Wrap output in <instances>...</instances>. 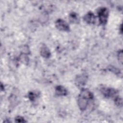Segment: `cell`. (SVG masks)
Instances as JSON below:
<instances>
[{"instance_id":"6da1fadb","label":"cell","mask_w":123,"mask_h":123,"mask_svg":"<svg viewBox=\"0 0 123 123\" xmlns=\"http://www.w3.org/2000/svg\"><path fill=\"white\" fill-rule=\"evenodd\" d=\"M93 98L92 93L86 89H83L78 98V104L80 110L82 111L86 110L89 100H91Z\"/></svg>"},{"instance_id":"7a4b0ae2","label":"cell","mask_w":123,"mask_h":123,"mask_svg":"<svg viewBox=\"0 0 123 123\" xmlns=\"http://www.w3.org/2000/svg\"><path fill=\"white\" fill-rule=\"evenodd\" d=\"M108 10L105 7H101L99 9L98 12V14L100 23L101 25L106 24L108 18Z\"/></svg>"},{"instance_id":"3957f363","label":"cell","mask_w":123,"mask_h":123,"mask_svg":"<svg viewBox=\"0 0 123 123\" xmlns=\"http://www.w3.org/2000/svg\"><path fill=\"white\" fill-rule=\"evenodd\" d=\"M56 27L61 31H68L70 30L67 23L62 19H59L55 22Z\"/></svg>"},{"instance_id":"277c9868","label":"cell","mask_w":123,"mask_h":123,"mask_svg":"<svg viewBox=\"0 0 123 123\" xmlns=\"http://www.w3.org/2000/svg\"><path fill=\"white\" fill-rule=\"evenodd\" d=\"M84 19L87 23L89 24H93L95 22L96 18L94 14L91 12H89L84 16Z\"/></svg>"},{"instance_id":"5b68a950","label":"cell","mask_w":123,"mask_h":123,"mask_svg":"<svg viewBox=\"0 0 123 123\" xmlns=\"http://www.w3.org/2000/svg\"><path fill=\"white\" fill-rule=\"evenodd\" d=\"M101 92L104 96L107 98L112 97L116 94L115 90L112 88H103L102 89Z\"/></svg>"},{"instance_id":"8992f818","label":"cell","mask_w":123,"mask_h":123,"mask_svg":"<svg viewBox=\"0 0 123 123\" xmlns=\"http://www.w3.org/2000/svg\"><path fill=\"white\" fill-rule=\"evenodd\" d=\"M55 92L58 96H65L67 94L66 89L61 86H57L55 89Z\"/></svg>"},{"instance_id":"52a82bcc","label":"cell","mask_w":123,"mask_h":123,"mask_svg":"<svg viewBox=\"0 0 123 123\" xmlns=\"http://www.w3.org/2000/svg\"><path fill=\"white\" fill-rule=\"evenodd\" d=\"M40 53L42 57L45 58H48L50 55V52L49 49L46 46H42L40 50Z\"/></svg>"},{"instance_id":"ba28073f","label":"cell","mask_w":123,"mask_h":123,"mask_svg":"<svg viewBox=\"0 0 123 123\" xmlns=\"http://www.w3.org/2000/svg\"><path fill=\"white\" fill-rule=\"evenodd\" d=\"M69 19L71 22L73 23H77L79 21V18L77 14L74 12H73L70 14L69 16Z\"/></svg>"},{"instance_id":"9c48e42d","label":"cell","mask_w":123,"mask_h":123,"mask_svg":"<svg viewBox=\"0 0 123 123\" xmlns=\"http://www.w3.org/2000/svg\"><path fill=\"white\" fill-rule=\"evenodd\" d=\"M84 76H80V77H78L77 78V84H79V85H83V84H84L85 83V77H84Z\"/></svg>"},{"instance_id":"30bf717a","label":"cell","mask_w":123,"mask_h":123,"mask_svg":"<svg viewBox=\"0 0 123 123\" xmlns=\"http://www.w3.org/2000/svg\"><path fill=\"white\" fill-rule=\"evenodd\" d=\"M37 97V95H36V94L32 92H30L29 94V98L30 100H34Z\"/></svg>"},{"instance_id":"8fae6325","label":"cell","mask_w":123,"mask_h":123,"mask_svg":"<svg viewBox=\"0 0 123 123\" xmlns=\"http://www.w3.org/2000/svg\"><path fill=\"white\" fill-rule=\"evenodd\" d=\"M15 121L17 123H24L26 122V121L25 120L24 118L21 117V116H17L15 119Z\"/></svg>"}]
</instances>
